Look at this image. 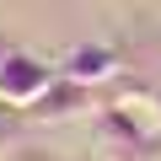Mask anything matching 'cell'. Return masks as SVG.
<instances>
[{
	"mask_svg": "<svg viewBox=\"0 0 161 161\" xmlns=\"http://www.w3.org/2000/svg\"><path fill=\"white\" fill-rule=\"evenodd\" d=\"M113 70H118V54H113V48H102V43H80V48L64 59V70H59V75L80 80V86H97V80H108Z\"/></svg>",
	"mask_w": 161,
	"mask_h": 161,
	"instance_id": "cell-2",
	"label": "cell"
},
{
	"mask_svg": "<svg viewBox=\"0 0 161 161\" xmlns=\"http://www.w3.org/2000/svg\"><path fill=\"white\" fill-rule=\"evenodd\" d=\"M54 80H59L54 64H43L27 48H11L6 59H0V102H6V108H32Z\"/></svg>",
	"mask_w": 161,
	"mask_h": 161,
	"instance_id": "cell-1",
	"label": "cell"
},
{
	"mask_svg": "<svg viewBox=\"0 0 161 161\" xmlns=\"http://www.w3.org/2000/svg\"><path fill=\"white\" fill-rule=\"evenodd\" d=\"M75 102H86V86L64 75V86L54 80V86H48V92L32 102V113H38V118H70V113H75Z\"/></svg>",
	"mask_w": 161,
	"mask_h": 161,
	"instance_id": "cell-3",
	"label": "cell"
},
{
	"mask_svg": "<svg viewBox=\"0 0 161 161\" xmlns=\"http://www.w3.org/2000/svg\"><path fill=\"white\" fill-rule=\"evenodd\" d=\"M6 54H11V43H6V32H0V59H6Z\"/></svg>",
	"mask_w": 161,
	"mask_h": 161,
	"instance_id": "cell-4",
	"label": "cell"
}]
</instances>
